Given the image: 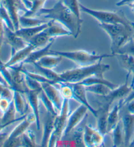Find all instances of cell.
Returning a JSON list of instances; mask_svg holds the SVG:
<instances>
[{
    "label": "cell",
    "instance_id": "20",
    "mask_svg": "<svg viewBox=\"0 0 134 147\" xmlns=\"http://www.w3.org/2000/svg\"><path fill=\"white\" fill-rule=\"evenodd\" d=\"M111 106L107 103L104 102L101 105L98 110L97 116V129L102 134H107V118Z\"/></svg>",
    "mask_w": 134,
    "mask_h": 147
},
{
    "label": "cell",
    "instance_id": "3",
    "mask_svg": "<svg viewBox=\"0 0 134 147\" xmlns=\"http://www.w3.org/2000/svg\"><path fill=\"white\" fill-rule=\"evenodd\" d=\"M99 26L109 36L111 40V53L117 54L120 47L134 34L133 28L120 24H104L99 23Z\"/></svg>",
    "mask_w": 134,
    "mask_h": 147
},
{
    "label": "cell",
    "instance_id": "19",
    "mask_svg": "<svg viewBox=\"0 0 134 147\" xmlns=\"http://www.w3.org/2000/svg\"><path fill=\"white\" fill-rule=\"evenodd\" d=\"M36 118L35 115L32 113L26 114V118L21 121L19 125L16 126L12 131L9 135L8 139H14V138L19 137L28 129L29 126L33 123H35Z\"/></svg>",
    "mask_w": 134,
    "mask_h": 147
},
{
    "label": "cell",
    "instance_id": "18",
    "mask_svg": "<svg viewBox=\"0 0 134 147\" xmlns=\"http://www.w3.org/2000/svg\"><path fill=\"white\" fill-rule=\"evenodd\" d=\"M56 116L47 112L46 118L43 123V133L42 136L41 146L43 147L48 146L51 139L54 129V121Z\"/></svg>",
    "mask_w": 134,
    "mask_h": 147
},
{
    "label": "cell",
    "instance_id": "13",
    "mask_svg": "<svg viewBox=\"0 0 134 147\" xmlns=\"http://www.w3.org/2000/svg\"><path fill=\"white\" fill-rule=\"evenodd\" d=\"M41 90H29L26 92L25 95H26L29 105L31 108L33 114L35 115L36 118V127L37 129H41V119L39 113V93L41 91Z\"/></svg>",
    "mask_w": 134,
    "mask_h": 147
},
{
    "label": "cell",
    "instance_id": "8",
    "mask_svg": "<svg viewBox=\"0 0 134 147\" xmlns=\"http://www.w3.org/2000/svg\"><path fill=\"white\" fill-rule=\"evenodd\" d=\"M88 111H89L88 108L85 105H81L80 107L75 110L71 114L69 115L68 117L66 127L63 132V137L67 136L70 133L72 132V131H73L77 127V126L85 118Z\"/></svg>",
    "mask_w": 134,
    "mask_h": 147
},
{
    "label": "cell",
    "instance_id": "9",
    "mask_svg": "<svg viewBox=\"0 0 134 147\" xmlns=\"http://www.w3.org/2000/svg\"><path fill=\"white\" fill-rule=\"evenodd\" d=\"M8 68L9 69L13 82L12 90L19 91L25 95L29 89L26 86L24 74L20 70L19 65L10 66Z\"/></svg>",
    "mask_w": 134,
    "mask_h": 147
},
{
    "label": "cell",
    "instance_id": "1",
    "mask_svg": "<svg viewBox=\"0 0 134 147\" xmlns=\"http://www.w3.org/2000/svg\"><path fill=\"white\" fill-rule=\"evenodd\" d=\"M37 16H44L45 18L57 21L71 32L72 36L77 38L81 32L83 22H80L71 11L60 0L51 8H42Z\"/></svg>",
    "mask_w": 134,
    "mask_h": 147
},
{
    "label": "cell",
    "instance_id": "37",
    "mask_svg": "<svg viewBox=\"0 0 134 147\" xmlns=\"http://www.w3.org/2000/svg\"><path fill=\"white\" fill-rule=\"evenodd\" d=\"M0 18L3 21V24L7 27H8L9 28L13 31H15L14 24H13V20L11 19L9 13L1 3H0Z\"/></svg>",
    "mask_w": 134,
    "mask_h": 147
},
{
    "label": "cell",
    "instance_id": "11",
    "mask_svg": "<svg viewBox=\"0 0 134 147\" xmlns=\"http://www.w3.org/2000/svg\"><path fill=\"white\" fill-rule=\"evenodd\" d=\"M129 76V75L128 74L127 75L126 81L124 84L121 85L120 86H119L115 89H112L107 95L104 96V98L105 100V102L107 103L108 105L111 106L115 100L118 99L120 100H123L129 95L131 91V89H132L131 86H128V84Z\"/></svg>",
    "mask_w": 134,
    "mask_h": 147
},
{
    "label": "cell",
    "instance_id": "50",
    "mask_svg": "<svg viewBox=\"0 0 134 147\" xmlns=\"http://www.w3.org/2000/svg\"><path fill=\"white\" fill-rule=\"evenodd\" d=\"M129 146H134V137L132 139V141H131L130 144H129Z\"/></svg>",
    "mask_w": 134,
    "mask_h": 147
},
{
    "label": "cell",
    "instance_id": "21",
    "mask_svg": "<svg viewBox=\"0 0 134 147\" xmlns=\"http://www.w3.org/2000/svg\"><path fill=\"white\" fill-rule=\"evenodd\" d=\"M48 26V22H46L42 25L35 27L29 28H20L19 29L15 30V33L20 38L23 39L26 42H28L32 39L34 36H35L39 32L46 28Z\"/></svg>",
    "mask_w": 134,
    "mask_h": 147
},
{
    "label": "cell",
    "instance_id": "45",
    "mask_svg": "<svg viewBox=\"0 0 134 147\" xmlns=\"http://www.w3.org/2000/svg\"><path fill=\"white\" fill-rule=\"evenodd\" d=\"M5 30H4V24L2 20L0 18V55H1V45L3 42V37L5 35Z\"/></svg>",
    "mask_w": 134,
    "mask_h": 147
},
{
    "label": "cell",
    "instance_id": "24",
    "mask_svg": "<svg viewBox=\"0 0 134 147\" xmlns=\"http://www.w3.org/2000/svg\"><path fill=\"white\" fill-rule=\"evenodd\" d=\"M62 59L63 57L58 55H48L42 57L35 63L43 68L53 70V68H56L60 64Z\"/></svg>",
    "mask_w": 134,
    "mask_h": 147
},
{
    "label": "cell",
    "instance_id": "15",
    "mask_svg": "<svg viewBox=\"0 0 134 147\" xmlns=\"http://www.w3.org/2000/svg\"><path fill=\"white\" fill-rule=\"evenodd\" d=\"M4 30H5L4 34H5L7 42L11 47V53L23 49L28 45V42L18 36L15 31L9 28L5 24H4Z\"/></svg>",
    "mask_w": 134,
    "mask_h": 147
},
{
    "label": "cell",
    "instance_id": "41",
    "mask_svg": "<svg viewBox=\"0 0 134 147\" xmlns=\"http://www.w3.org/2000/svg\"><path fill=\"white\" fill-rule=\"evenodd\" d=\"M25 80H26L27 87L30 90H41L43 89L42 85L40 82L32 79L28 76L25 75Z\"/></svg>",
    "mask_w": 134,
    "mask_h": 147
},
{
    "label": "cell",
    "instance_id": "27",
    "mask_svg": "<svg viewBox=\"0 0 134 147\" xmlns=\"http://www.w3.org/2000/svg\"><path fill=\"white\" fill-rule=\"evenodd\" d=\"M54 39H51L50 37L45 33L44 30L39 32L35 36H34L31 40L29 41L28 44L33 45L36 49L38 48L44 47L47 44L51 42Z\"/></svg>",
    "mask_w": 134,
    "mask_h": 147
},
{
    "label": "cell",
    "instance_id": "31",
    "mask_svg": "<svg viewBox=\"0 0 134 147\" xmlns=\"http://www.w3.org/2000/svg\"><path fill=\"white\" fill-rule=\"evenodd\" d=\"M86 92L94 93L95 95H97L102 96H105L110 93L112 90L109 87L104 84H94L91 86H85Z\"/></svg>",
    "mask_w": 134,
    "mask_h": 147
},
{
    "label": "cell",
    "instance_id": "51",
    "mask_svg": "<svg viewBox=\"0 0 134 147\" xmlns=\"http://www.w3.org/2000/svg\"><path fill=\"white\" fill-rule=\"evenodd\" d=\"M132 76H133V78H132V82H131V84H130L131 86H133V85H134V73L133 74Z\"/></svg>",
    "mask_w": 134,
    "mask_h": 147
},
{
    "label": "cell",
    "instance_id": "32",
    "mask_svg": "<svg viewBox=\"0 0 134 147\" xmlns=\"http://www.w3.org/2000/svg\"><path fill=\"white\" fill-rule=\"evenodd\" d=\"M46 22L39 20L34 17H26L22 15L19 17V26L20 28H29L35 27L42 25Z\"/></svg>",
    "mask_w": 134,
    "mask_h": 147
},
{
    "label": "cell",
    "instance_id": "29",
    "mask_svg": "<svg viewBox=\"0 0 134 147\" xmlns=\"http://www.w3.org/2000/svg\"><path fill=\"white\" fill-rule=\"evenodd\" d=\"M76 84V83H75ZM77 84H81L84 86H91V85H94V84H104L107 86L108 87H109L111 89H115L116 87H117L119 86L116 85L113 83L111 82L108 80H105L104 77H99V76H91L89 77L86 79L83 80L81 82L77 83Z\"/></svg>",
    "mask_w": 134,
    "mask_h": 147
},
{
    "label": "cell",
    "instance_id": "46",
    "mask_svg": "<svg viewBox=\"0 0 134 147\" xmlns=\"http://www.w3.org/2000/svg\"><path fill=\"white\" fill-rule=\"evenodd\" d=\"M9 135L6 133L0 132V146H3V144L5 143L7 139H8Z\"/></svg>",
    "mask_w": 134,
    "mask_h": 147
},
{
    "label": "cell",
    "instance_id": "23",
    "mask_svg": "<svg viewBox=\"0 0 134 147\" xmlns=\"http://www.w3.org/2000/svg\"><path fill=\"white\" fill-rule=\"evenodd\" d=\"M47 0H22L28 11L23 15L26 17H34L43 8Z\"/></svg>",
    "mask_w": 134,
    "mask_h": 147
},
{
    "label": "cell",
    "instance_id": "28",
    "mask_svg": "<svg viewBox=\"0 0 134 147\" xmlns=\"http://www.w3.org/2000/svg\"><path fill=\"white\" fill-rule=\"evenodd\" d=\"M32 64H33L34 67H35L36 70L39 71L40 74L43 75V76L47 78V79L51 80V82H53L54 85H58L59 83L60 82V74L56 73L53 70H52V69L43 68L42 66L38 65L35 63H33Z\"/></svg>",
    "mask_w": 134,
    "mask_h": 147
},
{
    "label": "cell",
    "instance_id": "16",
    "mask_svg": "<svg viewBox=\"0 0 134 147\" xmlns=\"http://www.w3.org/2000/svg\"><path fill=\"white\" fill-rule=\"evenodd\" d=\"M36 49L33 45L28 44L23 49L13 53L11 55V57L7 62L4 63L5 67L9 68L10 66H17L22 64L26 60L33 51Z\"/></svg>",
    "mask_w": 134,
    "mask_h": 147
},
{
    "label": "cell",
    "instance_id": "42",
    "mask_svg": "<svg viewBox=\"0 0 134 147\" xmlns=\"http://www.w3.org/2000/svg\"><path fill=\"white\" fill-rule=\"evenodd\" d=\"M3 146L5 147H15V146H22L21 144V139L20 137L14 138V139H7Z\"/></svg>",
    "mask_w": 134,
    "mask_h": 147
},
{
    "label": "cell",
    "instance_id": "38",
    "mask_svg": "<svg viewBox=\"0 0 134 147\" xmlns=\"http://www.w3.org/2000/svg\"><path fill=\"white\" fill-rule=\"evenodd\" d=\"M58 85H60V91L63 96V99L71 100L74 99V94H73V89L72 86L68 83H59Z\"/></svg>",
    "mask_w": 134,
    "mask_h": 147
},
{
    "label": "cell",
    "instance_id": "39",
    "mask_svg": "<svg viewBox=\"0 0 134 147\" xmlns=\"http://www.w3.org/2000/svg\"><path fill=\"white\" fill-rule=\"evenodd\" d=\"M117 54H126L131 55L134 57V38L131 39L124 43L120 48ZM116 55V54H115Z\"/></svg>",
    "mask_w": 134,
    "mask_h": 147
},
{
    "label": "cell",
    "instance_id": "25",
    "mask_svg": "<svg viewBox=\"0 0 134 147\" xmlns=\"http://www.w3.org/2000/svg\"><path fill=\"white\" fill-rule=\"evenodd\" d=\"M115 57L119 61V65L128 72V74L134 73V57L126 54H116Z\"/></svg>",
    "mask_w": 134,
    "mask_h": 147
},
{
    "label": "cell",
    "instance_id": "52",
    "mask_svg": "<svg viewBox=\"0 0 134 147\" xmlns=\"http://www.w3.org/2000/svg\"><path fill=\"white\" fill-rule=\"evenodd\" d=\"M1 117H0V124H1Z\"/></svg>",
    "mask_w": 134,
    "mask_h": 147
},
{
    "label": "cell",
    "instance_id": "4",
    "mask_svg": "<svg viewBox=\"0 0 134 147\" xmlns=\"http://www.w3.org/2000/svg\"><path fill=\"white\" fill-rule=\"evenodd\" d=\"M51 55H58L63 58L70 60L79 66H86L94 64L104 59L115 57V55L101 54L97 55L95 53H90L85 50H76L70 51H61L50 50Z\"/></svg>",
    "mask_w": 134,
    "mask_h": 147
},
{
    "label": "cell",
    "instance_id": "26",
    "mask_svg": "<svg viewBox=\"0 0 134 147\" xmlns=\"http://www.w3.org/2000/svg\"><path fill=\"white\" fill-rule=\"evenodd\" d=\"M120 104L115 105L109 111L107 118V133H111L119 123V112L121 109Z\"/></svg>",
    "mask_w": 134,
    "mask_h": 147
},
{
    "label": "cell",
    "instance_id": "2",
    "mask_svg": "<svg viewBox=\"0 0 134 147\" xmlns=\"http://www.w3.org/2000/svg\"><path fill=\"white\" fill-rule=\"evenodd\" d=\"M110 68V65L101 63V61L90 66H79L60 73V82L75 84L94 76L103 77V74L109 70Z\"/></svg>",
    "mask_w": 134,
    "mask_h": 147
},
{
    "label": "cell",
    "instance_id": "30",
    "mask_svg": "<svg viewBox=\"0 0 134 147\" xmlns=\"http://www.w3.org/2000/svg\"><path fill=\"white\" fill-rule=\"evenodd\" d=\"M22 95H24V94L21 93L19 91H13V100L14 102L16 111L21 116H23L25 114V112L26 110V104L25 102V99Z\"/></svg>",
    "mask_w": 134,
    "mask_h": 147
},
{
    "label": "cell",
    "instance_id": "10",
    "mask_svg": "<svg viewBox=\"0 0 134 147\" xmlns=\"http://www.w3.org/2000/svg\"><path fill=\"white\" fill-rule=\"evenodd\" d=\"M42 88L45 92L49 98L53 102L54 107L58 112H60L63 102V98L60 93V89H58L55 87V85L49 84V83H43Z\"/></svg>",
    "mask_w": 134,
    "mask_h": 147
},
{
    "label": "cell",
    "instance_id": "7",
    "mask_svg": "<svg viewBox=\"0 0 134 147\" xmlns=\"http://www.w3.org/2000/svg\"><path fill=\"white\" fill-rule=\"evenodd\" d=\"M0 3L5 7L9 13L14 24L15 30H17L20 28V13L24 12L26 13L28 11L22 0H0Z\"/></svg>",
    "mask_w": 134,
    "mask_h": 147
},
{
    "label": "cell",
    "instance_id": "5",
    "mask_svg": "<svg viewBox=\"0 0 134 147\" xmlns=\"http://www.w3.org/2000/svg\"><path fill=\"white\" fill-rule=\"evenodd\" d=\"M80 8L83 13L90 15L99 23L104 24H120L125 26L133 28L134 22H131L126 18L123 12L120 11H107L95 10L80 3Z\"/></svg>",
    "mask_w": 134,
    "mask_h": 147
},
{
    "label": "cell",
    "instance_id": "44",
    "mask_svg": "<svg viewBox=\"0 0 134 147\" xmlns=\"http://www.w3.org/2000/svg\"><path fill=\"white\" fill-rule=\"evenodd\" d=\"M131 87H132V89H131V91L130 93H129V95L127 96L126 97L124 98V99L120 100L119 101V103L121 107H124V106H125V105H126L129 102H130V101L134 100V85Z\"/></svg>",
    "mask_w": 134,
    "mask_h": 147
},
{
    "label": "cell",
    "instance_id": "12",
    "mask_svg": "<svg viewBox=\"0 0 134 147\" xmlns=\"http://www.w3.org/2000/svg\"><path fill=\"white\" fill-rule=\"evenodd\" d=\"M69 84V83H68ZM73 87L74 94V100L77 102H80L81 105H85V107L88 108V109L91 113L94 115V117L97 118V113H98V110L95 109L91 105L89 104L88 100L86 97V91L85 89V87L83 85L79 84H69Z\"/></svg>",
    "mask_w": 134,
    "mask_h": 147
},
{
    "label": "cell",
    "instance_id": "14",
    "mask_svg": "<svg viewBox=\"0 0 134 147\" xmlns=\"http://www.w3.org/2000/svg\"><path fill=\"white\" fill-rule=\"evenodd\" d=\"M124 146H129L134 134V114L127 113L122 117Z\"/></svg>",
    "mask_w": 134,
    "mask_h": 147
},
{
    "label": "cell",
    "instance_id": "34",
    "mask_svg": "<svg viewBox=\"0 0 134 147\" xmlns=\"http://www.w3.org/2000/svg\"><path fill=\"white\" fill-rule=\"evenodd\" d=\"M63 4L69 9L73 15L75 16L77 19L80 22H83L81 16V8L80 3L78 0H62Z\"/></svg>",
    "mask_w": 134,
    "mask_h": 147
},
{
    "label": "cell",
    "instance_id": "22",
    "mask_svg": "<svg viewBox=\"0 0 134 147\" xmlns=\"http://www.w3.org/2000/svg\"><path fill=\"white\" fill-rule=\"evenodd\" d=\"M54 40H52L51 42H50L49 44H47L45 47H42V49H35L33 51L29 54L28 58L25 60L22 64H33V63H36V62L38 61L39 60L41 59L42 57L46 56V55H51V53H50V50H51V47H52V45H53Z\"/></svg>",
    "mask_w": 134,
    "mask_h": 147
},
{
    "label": "cell",
    "instance_id": "6",
    "mask_svg": "<svg viewBox=\"0 0 134 147\" xmlns=\"http://www.w3.org/2000/svg\"><path fill=\"white\" fill-rule=\"evenodd\" d=\"M69 100L64 99L62 109L55 117L54 129L49 143V147L56 146V143L62 139L63 132L66 127L68 117L69 116Z\"/></svg>",
    "mask_w": 134,
    "mask_h": 147
},
{
    "label": "cell",
    "instance_id": "47",
    "mask_svg": "<svg viewBox=\"0 0 134 147\" xmlns=\"http://www.w3.org/2000/svg\"><path fill=\"white\" fill-rule=\"evenodd\" d=\"M132 3H134V0H121V1H119L118 3H116V5L118 7H122L126 5H129V4Z\"/></svg>",
    "mask_w": 134,
    "mask_h": 147
},
{
    "label": "cell",
    "instance_id": "49",
    "mask_svg": "<svg viewBox=\"0 0 134 147\" xmlns=\"http://www.w3.org/2000/svg\"><path fill=\"white\" fill-rule=\"evenodd\" d=\"M129 6L130 7L131 9V11H132L133 13L134 14V3H132L129 4Z\"/></svg>",
    "mask_w": 134,
    "mask_h": 147
},
{
    "label": "cell",
    "instance_id": "36",
    "mask_svg": "<svg viewBox=\"0 0 134 147\" xmlns=\"http://www.w3.org/2000/svg\"><path fill=\"white\" fill-rule=\"evenodd\" d=\"M39 99L40 100H41L43 105L45 106V109L47 110V112H49V113L54 115V116L58 115V112L56 111L53 102L49 99L48 96L46 95V93H45V92L43 91V89H42L39 93Z\"/></svg>",
    "mask_w": 134,
    "mask_h": 147
},
{
    "label": "cell",
    "instance_id": "43",
    "mask_svg": "<svg viewBox=\"0 0 134 147\" xmlns=\"http://www.w3.org/2000/svg\"><path fill=\"white\" fill-rule=\"evenodd\" d=\"M12 100H10L5 98H0V111L2 114L5 113L7 110L11 105V102Z\"/></svg>",
    "mask_w": 134,
    "mask_h": 147
},
{
    "label": "cell",
    "instance_id": "35",
    "mask_svg": "<svg viewBox=\"0 0 134 147\" xmlns=\"http://www.w3.org/2000/svg\"><path fill=\"white\" fill-rule=\"evenodd\" d=\"M122 132H123V128L122 127L121 123L119 122L117 127L111 132L113 134V146H120L123 143L124 137Z\"/></svg>",
    "mask_w": 134,
    "mask_h": 147
},
{
    "label": "cell",
    "instance_id": "48",
    "mask_svg": "<svg viewBox=\"0 0 134 147\" xmlns=\"http://www.w3.org/2000/svg\"><path fill=\"white\" fill-rule=\"evenodd\" d=\"M126 105L128 112L131 114H134V100L129 102Z\"/></svg>",
    "mask_w": 134,
    "mask_h": 147
},
{
    "label": "cell",
    "instance_id": "40",
    "mask_svg": "<svg viewBox=\"0 0 134 147\" xmlns=\"http://www.w3.org/2000/svg\"><path fill=\"white\" fill-rule=\"evenodd\" d=\"M73 141L75 145L77 146H85L83 140L84 129L82 127L73 130Z\"/></svg>",
    "mask_w": 134,
    "mask_h": 147
},
{
    "label": "cell",
    "instance_id": "33",
    "mask_svg": "<svg viewBox=\"0 0 134 147\" xmlns=\"http://www.w3.org/2000/svg\"><path fill=\"white\" fill-rule=\"evenodd\" d=\"M20 139H21L22 146L33 147L37 146L35 135L33 131L28 129L20 136Z\"/></svg>",
    "mask_w": 134,
    "mask_h": 147
},
{
    "label": "cell",
    "instance_id": "17",
    "mask_svg": "<svg viewBox=\"0 0 134 147\" xmlns=\"http://www.w3.org/2000/svg\"><path fill=\"white\" fill-rule=\"evenodd\" d=\"M47 35L51 39H55L61 36H72L71 32L62 24L54 20H50L48 26L44 30Z\"/></svg>",
    "mask_w": 134,
    "mask_h": 147
}]
</instances>
